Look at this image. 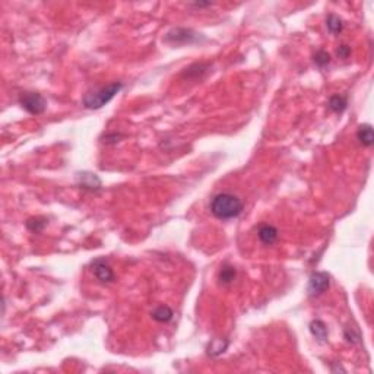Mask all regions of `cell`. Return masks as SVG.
Returning a JSON list of instances; mask_svg holds the SVG:
<instances>
[{"label":"cell","instance_id":"6da1fadb","mask_svg":"<svg viewBox=\"0 0 374 374\" xmlns=\"http://www.w3.org/2000/svg\"><path fill=\"white\" fill-rule=\"evenodd\" d=\"M211 212L218 219L237 218L243 212V202L231 193H219L211 202Z\"/></svg>","mask_w":374,"mask_h":374},{"label":"cell","instance_id":"7a4b0ae2","mask_svg":"<svg viewBox=\"0 0 374 374\" xmlns=\"http://www.w3.org/2000/svg\"><path fill=\"white\" fill-rule=\"evenodd\" d=\"M123 88V83L122 82H113L107 86H103L94 92H88L83 100H82V104L83 107L89 108V110H98V108H103L106 104H108L119 92L120 89Z\"/></svg>","mask_w":374,"mask_h":374},{"label":"cell","instance_id":"3957f363","mask_svg":"<svg viewBox=\"0 0 374 374\" xmlns=\"http://www.w3.org/2000/svg\"><path fill=\"white\" fill-rule=\"evenodd\" d=\"M19 104L24 110H27L32 116L43 114L47 107V101L41 94L37 92H24L19 97Z\"/></svg>","mask_w":374,"mask_h":374},{"label":"cell","instance_id":"277c9868","mask_svg":"<svg viewBox=\"0 0 374 374\" xmlns=\"http://www.w3.org/2000/svg\"><path fill=\"white\" fill-rule=\"evenodd\" d=\"M330 285L329 275L326 272H313L309 279V294L312 297L321 295Z\"/></svg>","mask_w":374,"mask_h":374},{"label":"cell","instance_id":"5b68a950","mask_svg":"<svg viewBox=\"0 0 374 374\" xmlns=\"http://www.w3.org/2000/svg\"><path fill=\"white\" fill-rule=\"evenodd\" d=\"M91 266H92V272H94L95 278L100 282L110 284V282H113L116 279V275H114V272H113V269H111V266L108 265L107 260H104V259H95Z\"/></svg>","mask_w":374,"mask_h":374},{"label":"cell","instance_id":"8992f818","mask_svg":"<svg viewBox=\"0 0 374 374\" xmlns=\"http://www.w3.org/2000/svg\"><path fill=\"white\" fill-rule=\"evenodd\" d=\"M196 38H197V34H194L191 29H186V28H176L165 35V41L173 46L190 44V43L196 41Z\"/></svg>","mask_w":374,"mask_h":374},{"label":"cell","instance_id":"52a82bcc","mask_svg":"<svg viewBox=\"0 0 374 374\" xmlns=\"http://www.w3.org/2000/svg\"><path fill=\"white\" fill-rule=\"evenodd\" d=\"M257 236H259V240L263 244L270 246L278 240V230L270 224H263V225H260V228L257 231Z\"/></svg>","mask_w":374,"mask_h":374},{"label":"cell","instance_id":"ba28073f","mask_svg":"<svg viewBox=\"0 0 374 374\" xmlns=\"http://www.w3.org/2000/svg\"><path fill=\"white\" fill-rule=\"evenodd\" d=\"M357 137L364 146H372L374 143V134L372 125H361L357 130Z\"/></svg>","mask_w":374,"mask_h":374},{"label":"cell","instance_id":"9c48e42d","mask_svg":"<svg viewBox=\"0 0 374 374\" xmlns=\"http://www.w3.org/2000/svg\"><path fill=\"white\" fill-rule=\"evenodd\" d=\"M236 275H237L236 267H234V266H231V265H228V263H225V265H222V266H221V269H219L218 279H219V282H221V284L228 285V284H231V282L236 279Z\"/></svg>","mask_w":374,"mask_h":374},{"label":"cell","instance_id":"30bf717a","mask_svg":"<svg viewBox=\"0 0 374 374\" xmlns=\"http://www.w3.org/2000/svg\"><path fill=\"white\" fill-rule=\"evenodd\" d=\"M326 27H327V31H329L332 35H338V34H341L342 29H344V22H342V19H341L338 15L330 13V15L327 16V19H326Z\"/></svg>","mask_w":374,"mask_h":374},{"label":"cell","instance_id":"8fae6325","mask_svg":"<svg viewBox=\"0 0 374 374\" xmlns=\"http://www.w3.org/2000/svg\"><path fill=\"white\" fill-rule=\"evenodd\" d=\"M310 332H312L313 336L316 339H319L320 342L327 339V327L321 320H313L310 323Z\"/></svg>","mask_w":374,"mask_h":374},{"label":"cell","instance_id":"7c38bea8","mask_svg":"<svg viewBox=\"0 0 374 374\" xmlns=\"http://www.w3.org/2000/svg\"><path fill=\"white\" fill-rule=\"evenodd\" d=\"M151 316H152L154 320H157L160 323H167V321H170L173 319L174 313H173V310L168 306H160V307H157L154 312L151 313Z\"/></svg>","mask_w":374,"mask_h":374},{"label":"cell","instance_id":"4fadbf2b","mask_svg":"<svg viewBox=\"0 0 374 374\" xmlns=\"http://www.w3.org/2000/svg\"><path fill=\"white\" fill-rule=\"evenodd\" d=\"M47 222H49V221H47L46 218H43V216H34V218L27 219L25 225H27V228H28L31 233H41V231L46 228Z\"/></svg>","mask_w":374,"mask_h":374},{"label":"cell","instance_id":"5bb4252c","mask_svg":"<svg viewBox=\"0 0 374 374\" xmlns=\"http://www.w3.org/2000/svg\"><path fill=\"white\" fill-rule=\"evenodd\" d=\"M347 106H348L347 98L342 97V95H333L329 100V108L333 113H344L347 110Z\"/></svg>","mask_w":374,"mask_h":374},{"label":"cell","instance_id":"9a60e30c","mask_svg":"<svg viewBox=\"0 0 374 374\" xmlns=\"http://www.w3.org/2000/svg\"><path fill=\"white\" fill-rule=\"evenodd\" d=\"M313 59H314V63H316L317 66L323 67V66L329 64V62H330V54L326 53L324 50H319V52L313 56Z\"/></svg>","mask_w":374,"mask_h":374},{"label":"cell","instance_id":"2e32d148","mask_svg":"<svg viewBox=\"0 0 374 374\" xmlns=\"http://www.w3.org/2000/svg\"><path fill=\"white\" fill-rule=\"evenodd\" d=\"M336 54L339 56V59H348L349 54H351V47L348 46H341L336 52Z\"/></svg>","mask_w":374,"mask_h":374}]
</instances>
